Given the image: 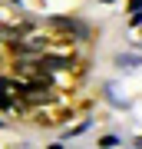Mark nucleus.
Returning <instances> with one entry per match:
<instances>
[{"label":"nucleus","instance_id":"nucleus-1","mask_svg":"<svg viewBox=\"0 0 142 149\" xmlns=\"http://www.w3.org/2000/svg\"><path fill=\"white\" fill-rule=\"evenodd\" d=\"M119 66H142V56H132V53H119L116 56Z\"/></svg>","mask_w":142,"mask_h":149},{"label":"nucleus","instance_id":"nucleus-3","mask_svg":"<svg viewBox=\"0 0 142 149\" xmlns=\"http://www.w3.org/2000/svg\"><path fill=\"white\" fill-rule=\"evenodd\" d=\"M122 143H119V136H103L99 139V149H119Z\"/></svg>","mask_w":142,"mask_h":149},{"label":"nucleus","instance_id":"nucleus-7","mask_svg":"<svg viewBox=\"0 0 142 149\" xmlns=\"http://www.w3.org/2000/svg\"><path fill=\"white\" fill-rule=\"evenodd\" d=\"M136 149H142V136H139V139H136Z\"/></svg>","mask_w":142,"mask_h":149},{"label":"nucleus","instance_id":"nucleus-4","mask_svg":"<svg viewBox=\"0 0 142 149\" xmlns=\"http://www.w3.org/2000/svg\"><path fill=\"white\" fill-rule=\"evenodd\" d=\"M129 10L136 13V10H142V0H129Z\"/></svg>","mask_w":142,"mask_h":149},{"label":"nucleus","instance_id":"nucleus-2","mask_svg":"<svg viewBox=\"0 0 142 149\" xmlns=\"http://www.w3.org/2000/svg\"><path fill=\"white\" fill-rule=\"evenodd\" d=\"M17 37H20V30H13V27H0V40H3V43H13Z\"/></svg>","mask_w":142,"mask_h":149},{"label":"nucleus","instance_id":"nucleus-5","mask_svg":"<svg viewBox=\"0 0 142 149\" xmlns=\"http://www.w3.org/2000/svg\"><path fill=\"white\" fill-rule=\"evenodd\" d=\"M132 23H136V27H142V10H136V13H132Z\"/></svg>","mask_w":142,"mask_h":149},{"label":"nucleus","instance_id":"nucleus-6","mask_svg":"<svg viewBox=\"0 0 142 149\" xmlns=\"http://www.w3.org/2000/svg\"><path fill=\"white\" fill-rule=\"evenodd\" d=\"M50 149H63V143H53V146H50Z\"/></svg>","mask_w":142,"mask_h":149}]
</instances>
